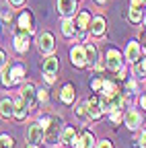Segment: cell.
<instances>
[{
	"mask_svg": "<svg viewBox=\"0 0 146 148\" xmlns=\"http://www.w3.org/2000/svg\"><path fill=\"white\" fill-rule=\"evenodd\" d=\"M23 76H25V66L21 64H12V66H4L2 68V84L4 86H14L23 82Z\"/></svg>",
	"mask_w": 146,
	"mask_h": 148,
	"instance_id": "1",
	"label": "cell"
},
{
	"mask_svg": "<svg viewBox=\"0 0 146 148\" xmlns=\"http://www.w3.org/2000/svg\"><path fill=\"white\" fill-rule=\"evenodd\" d=\"M62 136V119L60 117H49V121L43 125V142L56 144Z\"/></svg>",
	"mask_w": 146,
	"mask_h": 148,
	"instance_id": "2",
	"label": "cell"
},
{
	"mask_svg": "<svg viewBox=\"0 0 146 148\" xmlns=\"http://www.w3.org/2000/svg\"><path fill=\"white\" fill-rule=\"evenodd\" d=\"M105 68L111 70V72H117V70L123 68V58H121V53L117 49H107V53H105Z\"/></svg>",
	"mask_w": 146,
	"mask_h": 148,
	"instance_id": "3",
	"label": "cell"
},
{
	"mask_svg": "<svg viewBox=\"0 0 146 148\" xmlns=\"http://www.w3.org/2000/svg\"><path fill=\"white\" fill-rule=\"evenodd\" d=\"M103 113H105V111H103V101H101V97H99V95L90 97V99L86 101V117L99 119Z\"/></svg>",
	"mask_w": 146,
	"mask_h": 148,
	"instance_id": "4",
	"label": "cell"
},
{
	"mask_svg": "<svg viewBox=\"0 0 146 148\" xmlns=\"http://www.w3.org/2000/svg\"><path fill=\"white\" fill-rule=\"evenodd\" d=\"M21 99L29 105V109H33L35 105H37L39 97H37V86H35L33 82H25L23 84V90H21Z\"/></svg>",
	"mask_w": 146,
	"mask_h": 148,
	"instance_id": "5",
	"label": "cell"
},
{
	"mask_svg": "<svg viewBox=\"0 0 146 148\" xmlns=\"http://www.w3.org/2000/svg\"><path fill=\"white\" fill-rule=\"evenodd\" d=\"M70 62H72V66H76V68H84L86 66V53H84L82 45H74L70 49Z\"/></svg>",
	"mask_w": 146,
	"mask_h": 148,
	"instance_id": "6",
	"label": "cell"
},
{
	"mask_svg": "<svg viewBox=\"0 0 146 148\" xmlns=\"http://www.w3.org/2000/svg\"><path fill=\"white\" fill-rule=\"evenodd\" d=\"M37 47H39L41 53L49 56V53L53 51V47H56V43H53V35H51V33H41L39 39H37Z\"/></svg>",
	"mask_w": 146,
	"mask_h": 148,
	"instance_id": "7",
	"label": "cell"
},
{
	"mask_svg": "<svg viewBox=\"0 0 146 148\" xmlns=\"http://www.w3.org/2000/svg\"><path fill=\"white\" fill-rule=\"evenodd\" d=\"M14 49L19 53H25L29 49V33L23 31V29H16V35H14Z\"/></svg>",
	"mask_w": 146,
	"mask_h": 148,
	"instance_id": "8",
	"label": "cell"
},
{
	"mask_svg": "<svg viewBox=\"0 0 146 148\" xmlns=\"http://www.w3.org/2000/svg\"><path fill=\"white\" fill-rule=\"evenodd\" d=\"M43 140V127H41V123H33V125H29V130H27V142L29 144H39Z\"/></svg>",
	"mask_w": 146,
	"mask_h": 148,
	"instance_id": "9",
	"label": "cell"
},
{
	"mask_svg": "<svg viewBox=\"0 0 146 148\" xmlns=\"http://www.w3.org/2000/svg\"><path fill=\"white\" fill-rule=\"evenodd\" d=\"M58 12L64 18L74 16V12H76V0H58Z\"/></svg>",
	"mask_w": 146,
	"mask_h": 148,
	"instance_id": "10",
	"label": "cell"
},
{
	"mask_svg": "<svg viewBox=\"0 0 146 148\" xmlns=\"http://www.w3.org/2000/svg\"><path fill=\"white\" fill-rule=\"evenodd\" d=\"M123 121H125V125L130 127V130H138L140 123H142V115L138 113L136 109H130V111L123 115Z\"/></svg>",
	"mask_w": 146,
	"mask_h": 148,
	"instance_id": "11",
	"label": "cell"
},
{
	"mask_svg": "<svg viewBox=\"0 0 146 148\" xmlns=\"http://www.w3.org/2000/svg\"><path fill=\"white\" fill-rule=\"evenodd\" d=\"M27 113H29V105L23 99H16L14 101V107H12V117L19 119V121H23L27 117Z\"/></svg>",
	"mask_w": 146,
	"mask_h": 148,
	"instance_id": "12",
	"label": "cell"
},
{
	"mask_svg": "<svg viewBox=\"0 0 146 148\" xmlns=\"http://www.w3.org/2000/svg\"><path fill=\"white\" fill-rule=\"evenodd\" d=\"M140 51H142L140 43L138 41H130L127 47H125V60L130 62V64H134L136 60H140Z\"/></svg>",
	"mask_w": 146,
	"mask_h": 148,
	"instance_id": "13",
	"label": "cell"
},
{
	"mask_svg": "<svg viewBox=\"0 0 146 148\" xmlns=\"http://www.w3.org/2000/svg\"><path fill=\"white\" fill-rule=\"evenodd\" d=\"M72 144H74V148H95V136L90 132H82L80 138H76Z\"/></svg>",
	"mask_w": 146,
	"mask_h": 148,
	"instance_id": "14",
	"label": "cell"
},
{
	"mask_svg": "<svg viewBox=\"0 0 146 148\" xmlns=\"http://www.w3.org/2000/svg\"><path fill=\"white\" fill-rule=\"evenodd\" d=\"M12 107H14V101L10 97H2V99H0V117H2V119H10L12 117Z\"/></svg>",
	"mask_w": 146,
	"mask_h": 148,
	"instance_id": "15",
	"label": "cell"
},
{
	"mask_svg": "<svg viewBox=\"0 0 146 148\" xmlns=\"http://www.w3.org/2000/svg\"><path fill=\"white\" fill-rule=\"evenodd\" d=\"M19 29L27 31L29 35L35 31V27H33V16H31V12H29V10L21 12V16H19Z\"/></svg>",
	"mask_w": 146,
	"mask_h": 148,
	"instance_id": "16",
	"label": "cell"
},
{
	"mask_svg": "<svg viewBox=\"0 0 146 148\" xmlns=\"http://www.w3.org/2000/svg\"><path fill=\"white\" fill-rule=\"evenodd\" d=\"M84 53H86V66L95 68V64L99 62V51H97L95 43H88V45H84Z\"/></svg>",
	"mask_w": 146,
	"mask_h": 148,
	"instance_id": "17",
	"label": "cell"
},
{
	"mask_svg": "<svg viewBox=\"0 0 146 148\" xmlns=\"http://www.w3.org/2000/svg\"><path fill=\"white\" fill-rule=\"evenodd\" d=\"M74 97H76L74 84H64V86H62V92H60V99H62V103L72 105V103H74Z\"/></svg>",
	"mask_w": 146,
	"mask_h": 148,
	"instance_id": "18",
	"label": "cell"
},
{
	"mask_svg": "<svg viewBox=\"0 0 146 148\" xmlns=\"http://www.w3.org/2000/svg\"><path fill=\"white\" fill-rule=\"evenodd\" d=\"M58 68H60V62H58V58L49 53L47 58L43 60V74H56V72H58Z\"/></svg>",
	"mask_w": 146,
	"mask_h": 148,
	"instance_id": "19",
	"label": "cell"
},
{
	"mask_svg": "<svg viewBox=\"0 0 146 148\" xmlns=\"http://www.w3.org/2000/svg\"><path fill=\"white\" fill-rule=\"evenodd\" d=\"M88 29H90V33H93L95 37H101V35L105 33V18H103V16H95L93 21H90Z\"/></svg>",
	"mask_w": 146,
	"mask_h": 148,
	"instance_id": "20",
	"label": "cell"
},
{
	"mask_svg": "<svg viewBox=\"0 0 146 148\" xmlns=\"http://www.w3.org/2000/svg\"><path fill=\"white\" fill-rule=\"evenodd\" d=\"M88 25H90V14H88L86 10H82V12L76 16V29H78V33H84V31L88 29Z\"/></svg>",
	"mask_w": 146,
	"mask_h": 148,
	"instance_id": "21",
	"label": "cell"
},
{
	"mask_svg": "<svg viewBox=\"0 0 146 148\" xmlns=\"http://www.w3.org/2000/svg\"><path fill=\"white\" fill-rule=\"evenodd\" d=\"M74 140H76V130L74 127H64L62 130V136H60V142L68 146V144H72Z\"/></svg>",
	"mask_w": 146,
	"mask_h": 148,
	"instance_id": "22",
	"label": "cell"
},
{
	"mask_svg": "<svg viewBox=\"0 0 146 148\" xmlns=\"http://www.w3.org/2000/svg\"><path fill=\"white\" fill-rule=\"evenodd\" d=\"M134 76L136 78H146V58H140L134 62Z\"/></svg>",
	"mask_w": 146,
	"mask_h": 148,
	"instance_id": "23",
	"label": "cell"
},
{
	"mask_svg": "<svg viewBox=\"0 0 146 148\" xmlns=\"http://www.w3.org/2000/svg\"><path fill=\"white\" fill-rule=\"evenodd\" d=\"M127 18H130V23H134V25H140V21L144 18V12L140 10V6H130Z\"/></svg>",
	"mask_w": 146,
	"mask_h": 148,
	"instance_id": "24",
	"label": "cell"
},
{
	"mask_svg": "<svg viewBox=\"0 0 146 148\" xmlns=\"http://www.w3.org/2000/svg\"><path fill=\"white\" fill-rule=\"evenodd\" d=\"M62 33H64L66 37H74V23L70 21V16L64 18V23H62Z\"/></svg>",
	"mask_w": 146,
	"mask_h": 148,
	"instance_id": "25",
	"label": "cell"
},
{
	"mask_svg": "<svg viewBox=\"0 0 146 148\" xmlns=\"http://www.w3.org/2000/svg\"><path fill=\"white\" fill-rule=\"evenodd\" d=\"M0 148H14V140L8 134H2L0 136Z\"/></svg>",
	"mask_w": 146,
	"mask_h": 148,
	"instance_id": "26",
	"label": "cell"
},
{
	"mask_svg": "<svg viewBox=\"0 0 146 148\" xmlns=\"http://www.w3.org/2000/svg\"><path fill=\"white\" fill-rule=\"evenodd\" d=\"M2 21H4V23H10V21H12V10H8V8L2 10Z\"/></svg>",
	"mask_w": 146,
	"mask_h": 148,
	"instance_id": "27",
	"label": "cell"
},
{
	"mask_svg": "<svg viewBox=\"0 0 146 148\" xmlns=\"http://www.w3.org/2000/svg\"><path fill=\"white\" fill-rule=\"evenodd\" d=\"M123 117H121V113H119V111H111V121L113 123H119Z\"/></svg>",
	"mask_w": 146,
	"mask_h": 148,
	"instance_id": "28",
	"label": "cell"
},
{
	"mask_svg": "<svg viewBox=\"0 0 146 148\" xmlns=\"http://www.w3.org/2000/svg\"><path fill=\"white\" fill-rule=\"evenodd\" d=\"M101 84H103V80H101V78H95L93 82H90V86H93V90H97V92L101 90Z\"/></svg>",
	"mask_w": 146,
	"mask_h": 148,
	"instance_id": "29",
	"label": "cell"
},
{
	"mask_svg": "<svg viewBox=\"0 0 146 148\" xmlns=\"http://www.w3.org/2000/svg\"><path fill=\"white\" fill-rule=\"evenodd\" d=\"M76 113H78L80 117H86V103H82V105H78V109H76Z\"/></svg>",
	"mask_w": 146,
	"mask_h": 148,
	"instance_id": "30",
	"label": "cell"
},
{
	"mask_svg": "<svg viewBox=\"0 0 146 148\" xmlns=\"http://www.w3.org/2000/svg\"><path fill=\"white\" fill-rule=\"evenodd\" d=\"M6 62H8V60H6V53H4L2 49H0V70H2V68L6 66Z\"/></svg>",
	"mask_w": 146,
	"mask_h": 148,
	"instance_id": "31",
	"label": "cell"
},
{
	"mask_svg": "<svg viewBox=\"0 0 146 148\" xmlns=\"http://www.w3.org/2000/svg\"><path fill=\"white\" fill-rule=\"evenodd\" d=\"M97 148H113V144L109 142V140H101V142L97 144Z\"/></svg>",
	"mask_w": 146,
	"mask_h": 148,
	"instance_id": "32",
	"label": "cell"
},
{
	"mask_svg": "<svg viewBox=\"0 0 146 148\" xmlns=\"http://www.w3.org/2000/svg\"><path fill=\"white\" fill-rule=\"evenodd\" d=\"M140 148H146V130H142L140 134Z\"/></svg>",
	"mask_w": 146,
	"mask_h": 148,
	"instance_id": "33",
	"label": "cell"
},
{
	"mask_svg": "<svg viewBox=\"0 0 146 148\" xmlns=\"http://www.w3.org/2000/svg\"><path fill=\"white\" fill-rule=\"evenodd\" d=\"M43 78H45V82H47V84H51L53 80H56V74H43Z\"/></svg>",
	"mask_w": 146,
	"mask_h": 148,
	"instance_id": "34",
	"label": "cell"
},
{
	"mask_svg": "<svg viewBox=\"0 0 146 148\" xmlns=\"http://www.w3.org/2000/svg\"><path fill=\"white\" fill-rule=\"evenodd\" d=\"M37 97H39V101H47V92L45 90H37Z\"/></svg>",
	"mask_w": 146,
	"mask_h": 148,
	"instance_id": "35",
	"label": "cell"
},
{
	"mask_svg": "<svg viewBox=\"0 0 146 148\" xmlns=\"http://www.w3.org/2000/svg\"><path fill=\"white\" fill-rule=\"evenodd\" d=\"M144 4H146V0H132V6H140L142 8Z\"/></svg>",
	"mask_w": 146,
	"mask_h": 148,
	"instance_id": "36",
	"label": "cell"
},
{
	"mask_svg": "<svg viewBox=\"0 0 146 148\" xmlns=\"http://www.w3.org/2000/svg\"><path fill=\"white\" fill-rule=\"evenodd\" d=\"M10 4L12 6H21V4H25V0H10Z\"/></svg>",
	"mask_w": 146,
	"mask_h": 148,
	"instance_id": "37",
	"label": "cell"
},
{
	"mask_svg": "<svg viewBox=\"0 0 146 148\" xmlns=\"http://www.w3.org/2000/svg\"><path fill=\"white\" fill-rule=\"evenodd\" d=\"M140 105H142V109H146V95L140 97Z\"/></svg>",
	"mask_w": 146,
	"mask_h": 148,
	"instance_id": "38",
	"label": "cell"
},
{
	"mask_svg": "<svg viewBox=\"0 0 146 148\" xmlns=\"http://www.w3.org/2000/svg\"><path fill=\"white\" fill-rule=\"evenodd\" d=\"M95 2H97V4H105V2H107V0H95Z\"/></svg>",
	"mask_w": 146,
	"mask_h": 148,
	"instance_id": "39",
	"label": "cell"
},
{
	"mask_svg": "<svg viewBox=\"0 0 146 148\" xmlns=\"http://www.w3.org/2000/svg\"><path fill=\"white\" fill-rule=\"evenodd\" d=\"M142 47H144V51H146V37H144V45H142Z\"/></svg>",
	"mask_w": 146,
	"mask_h": 148,
	"instance_id": "40",
	"label": "cell"
},
{
	"mask_svg": "<svg viewBox=\"0 0 146 148\" xmlns=\"http://www.w3.org/2000/svg\"><path fill=\"white\" fill-rule=\"evenodd\" d=\"M142 21H144V23H146V16H144V18H142Z\"/></svg>",
	"mask_w": 146,
	"mask_h": 148,
	"instance_id": "41",
	"label": "cell"
}]
</instances>
